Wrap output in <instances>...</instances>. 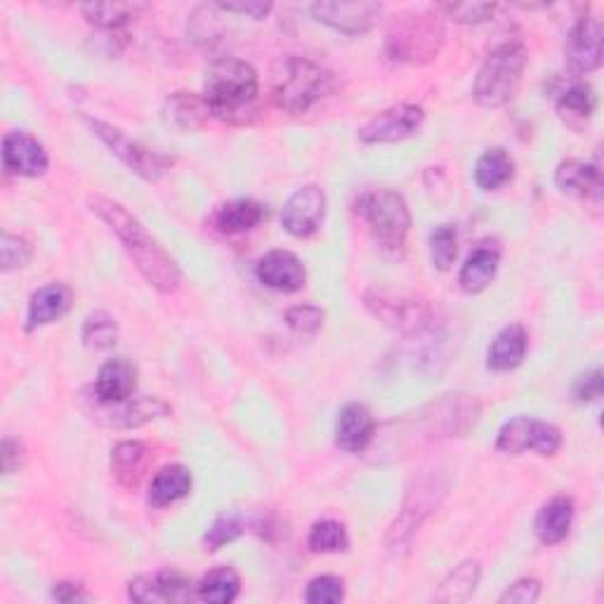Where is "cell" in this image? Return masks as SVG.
<instances>
[{
  "label": "cell",
  "mask_w": 604,
  "mask_h": 604,
  "mask_svg": "<svg viewBox=\"0 0 604 604\" xmlns=\"http://www.w3.org/2000/svg\"><path fill=\"white\" fill-rule=\"evenodd\" d=\"M191 484H194V477H191V470L175 463V465H166L161 467L156 477L150 484V506L152 508H166L178 504L189 492Z\"/></svg>",
  "instance_id": "cell-28"
},
{
  "label": "cell",
  "mask_w": 604,
  "mask_h": 604,
  "mask_svg": "<svg viewBox=\"0 0 604 604\" xmlns=\"http://www.w3.org/2000/svg\"><path fill=\"white\" fill-rule=\"evenodd\" d=\"M597 97L595 91L588 83H573L557 99V114L569 126H581L595 114Z\"/></svg>",
  "instance_id": "cell-34"
},
{
  "label": "cell",
  "mask_w": 604,
  "mask_h": 604,
  "mask_svg": "<svg viewBox=\"0 0 604 604\" xmlns=\"http://www.w3.org/2000/svg\"><path fill=\"white\" fill-rule=\"evenodd\" d=\"M555 185L559 191L571 197H581V199H600V189H602V175L597 166L583 164V161H562L555 170Z\"/></svg>",
  "instance_id": "cell-26"
},
{
  "label": "cell",
  "mask_w": 604,
  "mask_h": 604,
  "mask_svg": "<svg viewBox=\"0 0 604 604\" xmlns=\"http://www.w3.org/2000/svg\"><path fill=\"white\" fill-rule=\"evenodd\" d=\"M264 217L262 203L256 199H234L217 213V227L225 234H244L256 229Z\"/></svg>",
  "instance_id": "cell-33"
},
{
  "label": "cell",
  "mask_w": 604,
  "mask_h": 604,
  "mask_svg": "<svg viewBox=\"0 0 604 604\" xmlns=\"http://www.w3.org/2000/svg\"><path fill=\"white\" fill-rule=\"evenodd\" d=\"M194 583L178 569H164L158 573H144L128 583V595L135 602H191Z\"/></svg>",
  "instance_id": "cell-16"
},
{
  "label": "cell",
  "mask_w": 604,
  "mask_h": 604,
  "mask_svg": "<svg viewBox=\"0 0 604 604\" xmlns=\"http://www.w3.org/2000/svg\"><path fill=\"white\" fill-rule=\"evenodd\" d=\"M327 217V194L317 185H305L296 189L282 211L284 229L296 239H307L321 227Z\"/></svg>",
  "instance_id": "cell-14"
},
{
  "label": "cell",
  "mask_w": 604,
  "mask_h": 604,
  "mask_svg": "<svg viewBox=\"0 0 604 604\" xmlns=\"http://www.w3.org/2000/svg\"><path fill=\"white\" fill-rule=\"evenodd\" d=\"M500 264V248L494 244L477 246L470 258L465 260L459 274V284L465 293H482L494 282Z\"/></svg>",
  "instance_id": "cell-27"
},
{
  "label": "cell",
  "mask_w": 604,
  "mask_h": 604,
  "mask_svg": "<svg viewBox=\"0 0 604 604\" xmlns=\"http://www.w3.org/2000/svg\"><path fill=\"white\" fill-rule=\"evenodd\" d=\"M71 303L73 293L67 284H48L38 288L32 296V303H28V331L50 327V323L64 319L69 315Z\"/></svg>",
  "instance_id": "cell-22"
},
{
  "label": "cell",
  "mask_w": 604,
  "mask_h": 604,
  "mask_svg": "<svg viewBox=\"0 0 604 604\" xmlns=\"http://www.w3.org/2000/svg\"><path fill=\"white\" fill-rule=\"evenodd\" d=\"M307 545L312 553H343L350 548V538L341 522L321 520L309 529Z\"/></svg>",
  "instance_id": "cell-37"
},
{
  "label": "cell",
  "mask_w": 604,
  "mask_h": 604,
  "mask_svg": "<svg viewBox=\"0 0 604 604\" xmlns=\"http://www.w3.org/2000/svg\"><path fill=\"white\" fill-rule=\"evenodd\" d=\"M116 337H119V327H116V319L107 312H95L85 319L83 323V345L95 352H107L116 345Z\"/></svg>",
  "instance_id": "cell-36"
},
{
  "label": "cell",
  "mask_w": 604,
  "mask_h": 604,
  "mask_svg": "<svg viewBox=\"0 0 604 604\" xmlns=\"http://www.w3.org/2000/svg\"><path fill=\"white\" fill-rule=\"evenodd\" d=\"M602 390H604V378H602L600 368L579 376L577 382H573V396H577V402H581V404L600 400Z\"/></svg>",
  "instance_id": "cell-45"
},
{
  "label": "cell",
  "mask_w": 604,
  "mask_h": 604,
  "mask_svg": "<svg viewBox=\"0 0 604 604\" xmlns=\"http://www.w3.org/2000/svg\"><path fill=\"white\" fill-rule=\"evenodd\" d=\"M3 166L8 173L22 178H40L48 173L50 158L36 138L14 130L3 138Z\"/></svg>",
  "instance_id": "cell-18"
},
{
  "label": "cell",
  "mask_w": 604,
  "mask_h": 604,
  "mask_svg": "<svg viewBox=\"0 0 604 604\" xmlns=\"http://www.w3.org/2000/svg\"><path fill=\"white\" fill-rule=\"evenodd\" d=\"M357 211L386 253H402L411 229V213L400 191L368 189L359 197Z\"/></svg>",
  "instance_id": "cell-6"
},
{
  "label": "cell",
  "mask_w": 604,
  "mask_h": 604,
  "mask_svg": "<svg viewBox=\"0 0 604 604\" xmlns=\"http://www.w3.org/2000/svg\"><path fill=\"white\" fill-rule=\"evenodd\" d=\"M52 597L57 602H81V600H87L91 595L85 593V588L81 583H55L52 588Z\"/></svg>",
  "instance_id": "cell-47"
},
{
  "label": "cell",
  "mask_w": 604,
  "mask_h": 604,
  "mask_svg": "<svg viewBox=\"0 0 604 604\" xmlns=\"http://www.w3.org/2000/svg\"><path fill=\"white\" fill-rule=\"evenodd\" d=\"M323 319H327L323 309L315 307V305H296L286 312L288 327L296 333H303V335L317 333L323 327Z\"/></svg>",
  "instance_id": "cell-43"
},
{
  "label": "cell",
  "mask_w": 604,
  "mask_h": 604,
  "mask_svg": "<svg viewBox=\"0 0 604 604\" xmlns=\"http://www.w3.org/2000/svg\"><path fill=\"white\" fill-rule=\"evenodd\" d=\"M425 121V111L418 105H396L386 111L376 114L359 130V140L364 144H390L402 142L411 135H416Z\"/></svg>",
  "instance_id": "cell-15"
},
{
  "label": "cell",
  "mask_w": 604,
  "mask_h": 604,
  "mask_svg": "<svg viewBox=\"0 0 604 604\" xmlns=\"http://www.w3.org/2000/svg\"><path fill=\"white\" fill-rule=\"evenodd\" d=\"M529 347V335L522 323H510L504 331H500L486 352V368L494 374H508L512 368H518Z\"/></svg>",
  "instance_id": "cell-23"
},
{
  "label": "cell",
  "mask_w": 604,
  "mask_h": 604,
  "mask_svg": "<svg viewBox=\"0 0 604 604\" xmlns=\"http://www.w3.org/2000/svg\"><path fill=\"white\" fill-rule=\"evenodd\" d=\"M85 20L97 32L105 34H121L123 26L135 22L142 12H146L144 3H93L81 8Z\"/></svg>",
  "instance_id": "cell-30"
},
{
  "label": "cell",
  "mask_w": 604,
  "mask_h": 604,
  "mask_svg": "<svg viewBox=\"0 0 604 604\" xmlns=\"http://www.w3.org/2000/svg\"><path fill=\"white\" fill-rule=\"evenodd\" d=\"M170 414V406L161 402L158 396H135V400L102 404L95 400L91 408V416L105 427H116V430H132V427H142L152 421L166 418Z\"/></svg>",
  "instance_id": "cell-13"
},
{
  "label": "cell",
  "mask_w": 604,
  "mask_h": 604,
  "mask_svg": "<svg viewBox=\"0 0 604 604\" xmlns=\"http://www.w3.org/2000/svg\"><path fill=\"white\" fill-rule=\"evenodd\" d=\"M447 494V482L439 475H423L411 486L396 520L388 529V548L392 553L404 550L418 534L421 524L430 518Z\"/></svg>",
  "instance_id": "cell-7"
},
{
  "label": "cell",
  "mask_w": 604,
  "mask_h": 604,
  "mask_svg": "<svg viewBox=\"0 0 604 604\" xmlns=\"http://www.w3.org/2000/svg\"><path fill=\"white\" fill-rule=\"evenodd\" d=\"M496 449L508 455H522L534 451L538 455H555L562 449V433L553 423L518 416L500 427Z\"/></svg>",
  "instance_id": "cell-11"
},
{
  "label": "cell",
  "mask_w": 604,
  "mask_h": 604,
  "mask_svg": "<svg viewBox=\"0 0 604 604\" xmlns=\"http://www.w3.org/2000/svg\"><path fill=\"white\" fill-rule=\"evenodd\" d=\"M203 97L215 119L246 126L258 116V73L237 57H220L205 71Z\"/></svg>",
  "instance_id": "cell-2"
},
{
  "label": "cell",
  "mask_w": 604,
  "mask_h": 604,
  "mask_svg": "<svg viewBox=\"0 0 604 604\" xmlns=\"http://www.w3.org/2000/svg\"><path fill=\"white\" fill-rule=\"evenodd\" d=\"M376 421L364 404L352 402L343 406L335 421V445L347 453H362L374 445Z\"/></svg>",
  "instance_id": "cell-20"
},
{
  "label": "cell",
  "mask_w": 604,
  "mask_h": 604,
  "mask_svg": "<svg viewBox=\"0 0 604 604\" xmlns=\"http://www.w3.org/2000/svg\"><path fill=\"white\" fill-rule=\"evenodd\" d=\"M335 76L305 57H286L274 79V102L288 114H305L333 93Z\"/></svg>",
  "instance_id": "cell-4"
},
{
  "label": "cell",
  "mask_w": 604,
  "mask_h": 604,
  "mask_svg": "<svg viewBox=\"0 0 604 604\" xmlns=\"http://www.w3.org/2000/svg\"><path fill=\"white\" fill-rule=\"evenodd\" d=\"M256 274L262 286L279 293H296L307 282L303 260L298 256H293L291 250H272V253H268L258 262Z\"/></svg>",
  "instance_id": "cell-19"
},
{
  "label": "cell",
  "mask_w": 604,
  "mask_h": 604,
  "mask_svg": "<svg viewBox=\"0 0 604 604\" xmlns=\"http://www.w3.org/2000/svg\"><path fill=\"white\" fill-rule=\"evenodd\" d=\"M437 10L445 12L455 24H482L494 17L496 5L494 3H445Z\"/></svg>",
  "instance_id": "cell-41"
},
{
  "label": "cell",
  "mask_w": 604,
  "mask_h": 604,
  "mask_svg": "<svg viewBox=\"0 0 604 604\" xmlns=\"http://www.w3.org/2000/svg\"><path fill=\"white\" fill-rule=\"evenodd\" d=\"M479 577H482V567H479L477 559H465V562H461L459 567H453V571L449 573V577L441 581L435 600L445 602V604L465 602L470 595L475 593Z\"/></svg>",
  "instance_id": "cell-32"
},
{
  "label": "cell",
  "mask_w": 604,
  "mask_h": 604,
  "mask_svg": "<svg viewBox=\"0 0 604 604\" xmlns=\"http://www.w3.org/2000/svg\"><path fill=\"white\" fill-rule=\"evenodd\" d=\"M430 256L433 264L439 272L451 270V264L459 256V232L453 225H439L430 237Z\"/></svg>",
  "instance_id": "cell-38"
},
{
  "label": "cell",
  "mask_w": 604,
  "mask_h": 604,
  "mask_svg": "<svg viewBox=\"0 0 604 604\" xmlns=\"http://www.w3.org/2000/svg\"><path fill=\"white\" fill-rule=\"evenodd\" d=\"M571 522H573L571 498L555 496L538 510L534 532L543 545H557L569 536Z\"/></svg>",
  "instance_id": "cell-24"
},
{
  "label": "cell",
  "mask_w": 604,
  "mask_h": 604,
  "mask_svg": "<svg viewBox=\"0 0 604 604\" xmlns=\"http://www.w3.org/2000/svg\"><path fill=\"white\" fill-rule=\"evenodd\" d=\"M209 116H211L209 102H205V97L194 95V93H175L166 99V105H164L166 126L180 130V132L199 130L205 121H209Z\"/></svg>",
  "instance_id": "cell-25"
},
{
  "label": "cell",
  "mask_w": 604,
  "mask_h": 604,
  "mask_svg": "<svg viewBox=\"0 0 604 604\" xmlns=\"http://www.w3.org/2000/svg\"><path fill=\"white\" fill-rule=\"evenodd\" d=\"M364 300H366V307L371 309L378 319H382V323H388V327L394 331H400L411 337H416V335L439 337L441 335V323L430 305L394 298L382 291H368Z\"/></svg>",
  "instance_id": "cell-8"
},
{
  "label": "cell",
  "mask_w": 604,
  "mask_h": 604,
  "mask_svg": "<svg viewBox=\"0 0 604 604\" xmlns=\"http://www.w3.org/2000/svg\"><path fill=\"white\" fill-rule=\"evenodd\" d=\"M3 470H5V475H12L14 470H17L22 465V447H20V441H14L10 437L3 439Z\"/></svg>",
  "instance_id": "cell-48"
},
{
  "label": "cell",
  "mask_w": 604,
  "mask_h": 604,
  "mask_svg": "<svg viewBox=\"0 0 604 604\" xmlns=\"http://www.w3.org/2000/svg\"><path fill=\"white\" fill-rule=\"evenodd\" d=\"M28 260H32V246H28V241L5 232L3 239H0V262H3V272L26 268Z\"/></svg>",
  "instance_id": "cell-42"
},
{
  "label": "cell",
  "mask_w": 604,
  "mask_h": 604,
  "mask_svg": "<svg viewBox=\"0 0 604 604\" xmlns=\"http://www.w3.org/2000/svg\"><path fill=\"white\" fill-rule=\"evenodd\" d=\"M146 463H150V451L142 441H121L111 449V473L126 489H135L142 482Z\"/></svg>",
  "instance_id": "cell-29"
},
{
  "label": "cell",
  "mask_w": 604,
  "mask_h": 604,
  "mask_svg": "<svg viewBox=\"0 0 604 604\" xmlns=\"http://www.w3.org/2000/svg\"><path fill=\"white\" fill-rule=\"evenodd\" d=\"M217 10L232 12V14H244L250 20H264L272 12V3H262V0H250V3H215Z\"/></svg>",
  "instance_id": "cell-46"
},
{
  "label": "cell",
  "mask_w": 604,
  "mask_h": 604,
  "mask_svg": "<svg viewBox=\"0 0 604 604\" xmlns=\"http://www.w3.org/2000/svg\"><path fill=\"white\" fill-rule=\"evenodd\" d=\"M529 64V52L518 40L504 43L486 57L477 79H475V99L486 109L506 107L518 95L524 69Z\"/></svg>",
  "instance_id": "cell-5"
},
{
  "label": "cell",
  "mask_w": 604,
  "mask_h": 604,
  "mask_svg": "<svg viewBox=\"0 0 604 604\" xmlns=\"http://www.w3.org/2000/svg\"><path fill=\"white\" fill-rule=\"evenodd\" d=\"M91 211L111 227V232L119 237L128 250V256L135 262L138 272L144 276V282L154 286L161 293L178 291L182 282V272L178 268L164 246H161L150 232L144 229L140 220L126 211L121 203H116L107 197H93L87 201Z\"/></svg>",
  "instance_id": "cell-1"
},
{
  "label": "cell",
  "mask_w": 604,
  "mask_h": 604,
  "mask_svg": "<svg viewBox=\"0 0 604 604\" xmlns=\"http://www.w3.org/2000/svg\"><path fill=\"white\" fill-rule=\"evenodd\" d=\"M138 388V368L128 359L116 357L107 364H102L97 380H95V400L102 404L126 402L135 394Z\"/></svg>",
  "instance_id": "cell-21"
},
{
  "label": "cell",
  "mask_w": 604,
  "mask_h": 604,
  "mask_svg": "<svg viewBox=\"0 0 604 604\" xmlns=\"http://www.w3.org/2000/svg\"><path fill=\"white\" fill-rule=\"evenodd\" d=\"M244 534V522L239 514H220V518L211 524L209 532L203 536L205 550H220L227 543L237 541Z\"/></svg>",
  "instance_id": "cell-39"
},
{
  "label": "cell",
  "mask_w": 604,
  "mask_h": 604,
  "mask_svg": "<svg viewBox=\"0 0 604 604\" xmlns=\"http://www.w3.org/2000/svg\"><path fill=\"white\" fill-rule=\"evenodd\" d=\"M514 175V161L510 154L500 146H494V150H486L475 166V182L484 191H498L500 187H506Z\"/></svg>",
  "instance_id": "cell-31"
},
{
  "label": "cell",
  "mask_w": 604,
  "mask_h": 604,
  "mask_svg": "<svg viewBox=\"0 0 604 604\" xmlns=\"http://www.w3.org/2000/svg\"><path fill=\"white\" fill-rule=\"evenodd\" d=\"M315 20L327 24L335 32L347 34V36H359L368 34L378 24L382 5L380 3H368V0H327V3H315L312 5Z\"/></svg>",
  "instance_id": "cell-12"
},
{
  "label": "cell",
  "mask_w": 604,
  "mask_h": 604,
  "mask_svg": "<svg viewBox=\"0 0 604 604\" xmlns=\"http://www.w3.org/2000/svg\"><path fill=\"white\" fill-rule=\"evenodd\" d=\"M482 406L470 394H447L445 400L427 404L418 418L423 437L449 439L463 437L477 425Z\"/></svg>",
  "instance_id": "cell-9"
},
{
  "label": "cell",
  "mask_w": 604,
  "mask_h": 604,
  "mask_svg": "<svg viewBox=\"0 0 604 604\" xmlns=\"http://www.w3.org/2000/svg\"><path fill=\"white\" fill-rule=\"evenodd\" d=\"M565 62L573 73H591L602 64V24L595 17H581L569 28Z\"/></svg>",
  "instance_id": "cell-17"
},
{
  "label": "cell",
  "mask_w": 604,
  "mask_h": 604,
  "mask_svg": "<svg viewBox=\"0 0 604 604\" xmlns=\"http://www.w3.org/2000/svg\"><path fill=\"white\" fill-rule=\"evenodd\" d=\"M541 597V581L538 579H532V577H526V579H520V581H514L508 591L500 595V604H534L536 600Z\"/></svg>",
  "instance_id": "cell-44"
},
{
  "label": "cell",
  "mask_w": 604,
  "mask_h": 604,
  "mask_svg": "<svg viewBox=\"0 0 604 604\" xmlns=\"http://www.w3.org/2000/svg\"><path fill=\"white\" fill-rule=\"evenodd\" d=\"M85 123L102 142L109 146L111 154L119 156L132 173L140 175V178L156 182L170 170L173 158L150 150V146L140 144L138 140H130L123 130L95 119H85Z\"/></svg>",
  "instance_id": "cell-10"
},
{
  "label": "cell",
  "mask_w": 604,
  "mask_h": 604,
  "mask_svg": "<svg viewBox=\"0 0 604 604\" xmlns=\"http://www.w3.org/2000/svg\"><path fill=\"white\" fill-rule=\"evenodd\" d=\"M345 600V583L337 577H317L307 583L305 602L309 604H337Z\"/></svg>",
  "instance_id": "cell-40"
},
{
  "label": "cell",
  "mask_w": 604,
  "mask_h": 604,
  "mask_svg": "<svg viewBox=\"0 0 604 604\" xmlns=\"http://www.w3.org/2000/svg\"><path fill=\"white\" fill-rule=\"evenodd\" d=\"M197 593L203 602L227 604L239 597L241 579L232 567H215L201 579V583L197 585Z\"/></svg>",
  "instance_id": "cell-35"
},
{
  "label": "cell",
  "mask_w": 604,
  "mask_h": 604,
  "mask_svg": "<svg viewBox=\"0 0 604 604\" xmlns=\"http://www.w3.org/2000/svg\"><path fill=\"white\" fill-rule=\"evenodd\" d=\"M445 43V26L437 12L411 10L390 22L386 48L396 62L427 64L433 62Z\"/></svg>",
  "instance_id": "cell-3"
}]
</instances>
